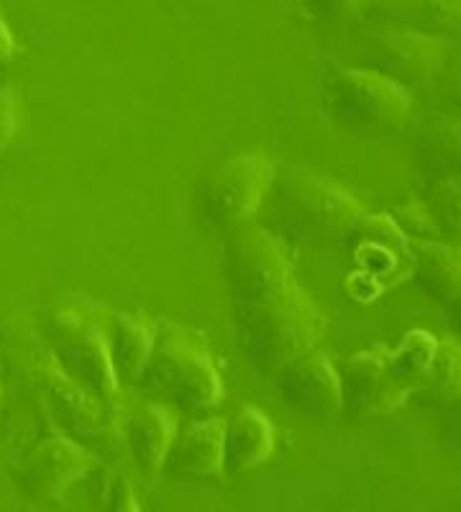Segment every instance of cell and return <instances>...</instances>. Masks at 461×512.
<instances>
[{"mask_svg": "<svg viewBox=\"0 0 461 512\" xmlns=\"http://www.w3.org/2000/svg\"><path fill=\"white\" fill-rule=\"evenodd\" d=\"M223 274L234 308L236 344L257 372L275 374L295 356L316 349L326 320L295 277L290 254L275 233L231 231Z\"/></svg>", "mask_w": 461, "mask_h": 512, "instance_id": "6da1fadb", "label": "cell"}, {"mask_svg": "<svg viewBox=\"0 0 461 512\" xmlns=\"http://www.w3.org/2000/svg\"><path fill=\"white\" fill-rule=\"evenodd\" d=\"M269 195V223L280 241L328 244L346 239V233L367 216L354 192L313 172H292L272 185Z\"/></svg>", "mask_w": 461, "mask_h": 512, "instance_id": "7a4b0ae2", "label": "cell"}, {"mask_svg": "<svg viewBox=\"0 0 461 512\" xmlns=\"http://www.w3.org/2000/svg\"><path fill=\"white\" fill-rule=\"evenodd\" d=\"M323 108L333 126L362 141L392 139L413 116L408 88L367 67H351L328 77Z\"/></svg>", "mask_w": 461, "mask_h": 512, "instance_id": "3957f363", "label": "cell"}, {"mask_svg": "<svg viewBox=\"0 0 461 512\" xmlns=\"http://www.w3.org/2000/svg\"><path fill=\"white\" fill-rule=\"evenodd\" d=\"M44 333L57 367L100 400L113 402L118 377L108 349V323L90 303L59 305L44 320Z\"/></svg>", "mask_w": 461, "mask_h": 512, "instance_id": "277c9868", "label": "cell"}, {"mask_svg": "<svg viewBox=\"0 0 461 512\" xmlns=\"http://www.w3.org/2000/svg\"><path fill=\"white\" fill-rule=\"evenodd\" d=\"M141 379L149 390L170 397L190 413L216 408L223 397L221 374L203 341L172 323L157 328L152 359Z\"/></svg>", "mask_w": 461, "mask_h": 512, "instance_id": "5b68a950", "label": "cell"}, {"mask_svg": "<svg viewBox=\"0 0 461 512\" xmlns=\"http://www.w3.org/2000/svg\"><path fill=\"white\" fill-rule=\"evenodd\" d=\"M39 390L44 397L49 415L59 433L80 443L82 448H100L106 451L121 436L123 420H118V410L113 402L100 400L93 392L82 390L72 382L54 359H44L36 369Z\"/></svg>", "mask_w": 461, "mask_h": 512, "instance_id": "8992f818", "label": "cell"}, {"mask_svg": "<svg viewBox=\"0 0 461 512\" xmlns=\"http://www.w3.org/2000/svg\"><path fill=\"white\" fill-rule=\"evenodd\" d=\"M275 185V164L251 152L226 159L203 187V208L216 223H241L262 208Z\"/></svg>", "mask_w": 461, "mask_h": 512, "instance_id": "52a82bcc", "label": "cell"}, {"mask_svg": "<svg viewBox=\"0 0 461 512\" xmlns=\"http://www.w3.org/2000/svg\"><path fill=\"white\" fill-rule=\"evenodd\" d=\"M344 410L354 420H372L403 405L413 390L392 367L387 346H372L349 359L341 377Z\"/></svg>", "mask_w": 461, "mask_h": 512, "instance_id": "ba28073f", "label": "cell"}, {"mask_svg": "<svg viewBox=\"0 0 461 512\" xmlns=\"http://www.w3.org/2000/svg\"><path fill=\"white\" fill-rule=\"evenodd\" d=\"M344 244L359 267L372 295L410 277V239L400 231L392 216H364L346 233Z\"/></svg>", "mask_w": 461, "mask_h": 512, "instance_id": "9c48e42d", "label": "cell"}, {"mask_svg": "<svg viewBox=\"0 0 461 512\" xmlns=\"http://www.w3.org/2000/svg\"><path fill=\"white\" fill-rule=\"evenodd\" d=\"M93 469V456L72 438L49 436L36 443L18 464V482L34 500L52 502Z\"/></svg>", "mask_w": 461, "mask_h": 512, "instance_id": "30bf717a", "label": "cell"}, {"mask_svg": "<svg viewBox=\"0 0 461 512\" xmlns=\"http://www.w3.org/2000/svg\"><path fill=\"white\" fill-rule=\"evenodd\" d=\"M275 377L282 400L308 418L331 420L344 410L341 374L321 351L310 349L295 356Z\"/></svg>", "mask_w": 461, "mask_h": 512, "instance_id": "8fae6325", "label": "cell"}, {"mask_svg": "<svg viewBox=\"0 0 461 512\" xmlns=\"http://www.w3.org/2000/svg\"><path fill=\"white\" fill-rule=\"evenodd\" d=\"M444 41L423 31H387L369 41L367 70L390 77L397 85L408 88L410 82L433 77L444 62Z\"/></svg>", "mask_w": 461, "mask_h": 512, "instance_id": "7c38bea8", "label": "cell"}, {"mask_svg": "<svg viewBox=\"0 0 461 512\" xmlns=\"http://www.w3.org/2000/svg\"><path fill=\"white\" fill-rule=\"evenodd\" d=\"M175 415L162 402H146L123 418L121 436L146 477L159 474L175 443Z\"/></svg>", "mask_w": 461, "mask_h": 512, "instance_id": "4fadbf2b", "label": "cell"}, {"mask_svg": "<svg viewBox=\"0 0 461 512\" xmlns=\"http://www.w3.org/2000/svg\"><path fill=\"white\" fill-rule=\"evenodd\" d=\"M223 436H226V420L205 418L193 423L175 438L167 456V466L172 474L195 479L223 477Z\"/></svg>", "mask_w": 461, "mask_h": 512, "instance_id": "5bb4252c", "label": "cell"}, {"mask_svg": "<svg viewBox=\"0 0 461 512\" xmlns=\"http://www.w3.org/2000/svg\"><path fill=\"white\" fill-rule=\"evenodd\" d=\"M410 277L438 305L461 297V249L446 241H410Z\"/></svg>", "mask_w": 461, "mask_h": 512, "instance_id": "9a60e30c", "label": "cell"}, {"mask_svg": "<svg viewBox=\"0 0 461 512\" xmlns=\"http://www.w3.org/2000/svg\"><path fill=\"white\" fill-rule=\"evenodd\" d=\"M275 451V428L262 410L241 408L226 420L223 436V466L231 474H244L262 466Z\"/></svg>", "mask_w": 461, "mask_h": 512, "instance_id": "2e32d148", "label": "cell"}, {"mask_svg": "<svg viewBox=\"0 0 461 512\" xmlns=\"http://www.w3.org/2000/svg\"><path fill=\"white\" fill-rule=\"evenodd\" d=\"M157 326L144 313H116L108 323V349L113 369L123 382L136 384L152 359Z\"/></svg>", "mask_w": 461, "mask_h": 512, "instance_id": "e0dca14e", "label": "cell"}, {"mask_svg": "<svg viewBox=\"0 0 461 512\" xmlns=\"http://www.w3.org/2000/svg\"><path fill=\"white\" fill-rule=\"evenodd\" d=\"M415 162L426 182L461 175V116L431 118L415 139Z\"/></svg>", "mask_w": 461, "mask_h": 512, "instance_id": "ac0fdd59", "label": "cell"}, {"mask_svg": "<svg viewBox=\"0 0 461 512\" xmlns=\"http://www.w3.org/2000/svg\"><path fill=\"white\" fill-rule=\"evenodd\" d=\"M377 16L410 31H446L461 26V0H380Z\"/></svg>", "mask_w": 461, "mask_h": 512, "instance_id": "d6986e66", "label": "cell"}, {"mask_svg": "<svg viewBox=\"0 0 461 512\" xmlns=\"http://www.w3.org/2000/svg\"><path fill=\"white\" fill-rule=\"evenodd\" d=\"M421 205L436 239L461 249V175L426 182Z\"/></svg>", "mask_w": 461, "mask_h": 512, "instance_id": "ffe728a7", "label": "cell"}, {"mask_svg": "<svg viewBox=\"0 0 461 512\" xmlns=\"http://www.w3.org/2000/svg\"><path fill=\"white\" fill-rule=\"evenodd\" d=\"M418 395L431 402H454L461 397V338H436L431 367Z\"/></svg>", "mask_w": 461, "mask_h": 512, "instance_id": "44dd1931", "label": "cell"}, {"mask_svg": "<svg viewBox=\"0 0 461 512\" xmlns=\"http://www.w3.org/2000/svg\"><path fill=\"white\" fill-rule=\"evenodd\" d=\"M433 351H436V336L428 331H408L403 341L395 349H390L392 367L413 390V395H418V390H421L428 367H431Z\"/></svg>", "mask_w": 461, "mask_h": 512, "instance_id": "7402d4cb", "label": "cell"}, {"mask_svg": "<svg viewBox=\"0 0 461 512\" xmlns=\"http://www.w3.org/2000/svg\"><path fill=\"white\" fill-rule=\"evenodd\" d=\"M13 136H16V105L11 95L3 90L0 93V154L6 152Z\"/></svg>", "mask_w": 461, "mask_h": 512, "instance_id": "603a6c76", "label": "cell"}, {"mask_svg": "<svg viewBox=\"0 0 461 512\" xmlns=\"http://www.w3.org/2000/svg\"><path fill=\"white\" fill-rule=\"evenodd\" d=\"M305 6H308L313 16L333 21V18H341L349 11H354L359 6V0H305Z\"/></svg>", "mask_w": 461, "mask_h": 512, "instance_id": "cb8c5ba5", "label": "cell"}, {"mask_svg": "<svg viewBox=\"0 0 461 512\" xmlns=\"http://www.w3.org/2000/svg\"><path fill=\"white\" fill-rule=\"evenodd\" d=\"M111 512H141L139 502H136V497H134V489L123 482V479H118V482L113 484Z\"/></svg>", "mask_w": 461, "mask_h": 512, "instance_id": "d4e9b609", "label": "cell"}, {"mask_svg": "<svg viewBox=\"0 0 461 512\" xmlns=\"http://www.w3.org/2000/svg\"><path fill=\"white\" fill-rule=\"evenodd\" d=\"M13 54H16V41H13L6 21L0 18V67H6V64L13 59Z\"/></svg>", "mask_w": 461, "mask_h": 512, "instance_id": "484cf974", "label": "cell"}, {"mask_svg": "<svg viewBox=\"0 0 461 512\" xmlns=\"http://www.w3.org/2000/svg\"><path fill=\"white\" fill-rule=\"evenodd\" d=\"M451 315H454V326H456V331H459V338H461V297L459 300H456L454 305H451Z\"/></svg>", "mask_w": 461, "mask_h": 512, "instance_id": "4316f807", "label": "cell"}, {"mask_svg": "<svg viewBox=\"0 0 461 512\" xmlns=\"http://www.w3.org/2000/svg\"><path fill=\"white\" fill-rule=\"evenodd\" d=\"M451 95H454L456 108H459V111H461V75H459V80L454 82V93H451Z\"/></svg>", "mask_w": 461, "mask_h": 512, "instance_id": "83f0119b", "label": "cell"}]
</instances>
